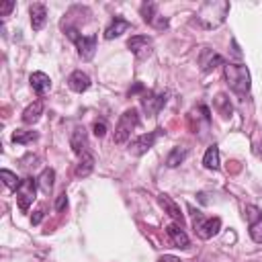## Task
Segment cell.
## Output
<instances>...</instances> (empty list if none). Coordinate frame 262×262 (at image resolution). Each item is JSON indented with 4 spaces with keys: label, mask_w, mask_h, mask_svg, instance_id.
Wrapping results in <instances>:
<instances>
[{
    "label": "cell",
    "mask_w": 262,
    "mask_h": 262,
    "mask_svg": "<svg viewBox=\"0 0 262 262\" xmlns=\"http://www.w3.org/2000/svg\"><path fill=\"white\" fill-rule=\"evenodd\" d=\"M158 262H182V260H180V258H176V256L164 254V256H160V258H158Z\"/></svg>",
    "instance_id": "obj_32"
},
{
    "label": "cell",
    "mask_w": 262,
    "mask_h": 262,
    "mask_svg": "<svg viewBox=\"0 0 262 262\" xmlns=\"http://www.w3.org/2000/svg\"><path fill=\"white\" fill-rule=\"evenodd\" d=\"M229 12V2L221 0H209L205 2L196 12V25L203 29H215L219 27Z\"/></svg>",
    "instance_id": "obj_1"
},
{
    "label": "cell",
    "mask_w": 262,
    "mask_h": 262,
    "mask_svg": "<svg viewBox=\"0 0 262 262\" xmlns=\"http://www.w3.org/2000/svg\"><path fill=\"white\" fill-rule=\"evenodd\" d=\"M166 235H168V239H170V244L174 246V248H188L190 246V239H188V235H186V231L182 229V225H176V223H170L168 227H166Z\"/></svg>",
    "instance_id": "obj_11"
},
{
    "label": "cell",
    "mask_w": 262,
    "mask_h": 262,
    "mask_svg": "<svg viewBox=\"0 0 262 262\" xmlns=\"http://www.w3.org/2000/svg\"><path fill=\"white\" fill-rule=\"evenodd\" d=\"M139 12H141V18H143L145 23H149V25H151V20L158 16V14H156V4H154V2H143L141 8H139Z\"/></svg>",
    "instance_id": "obj_27"
},
{
    "label": "cell",
    "mask_w": 262,
    "mask_h": 262,
    "mask_svg": "<svg viewBox=\"0 0 262 262\" xmlns=\"http://www.w3.org/2000/svg\"><path fill=\"white\" fill-rule=\"evenodd\" d=\"M131 29V23L129 20H125L123 16H115L113 20H111V25L104 29V39H115V37H121L125 31H129Z\"/></svg>",
    "instance_id": "obj_14"
},
{
    "label": "cell",
    "mask_w": 262,
    "mask_h": 262,
    "mask_svg": "<svg viewBox=\"0 0 262 262\" xmlns=\"http://www.w3.org/2000/svg\"><path fill=\"white\" fill-rule=\"evenodd\" d=\"M127 47L131 49V53L139 59H145L147 55H151V49H154V41L151 37L147 35H133L129 41H127Z\"/></svg>",
    "instance_id": "obj_7"
},
{
    "label": "cell",
    "mask_w": 262,
    "mask_h": 262,
    "mask_svg": "<svg viewBox=\"0 0 262 262\" xmlns=\"http://www.w3.org/2000/svg\"><path fill=\"white\" fill-rule=\"evenodd\" d=\"M221 63H223V57L219 53H215L213 49H209V47H205L199 55V66H201V72H205V74L211 72L213 68L221 66Z\"/></svg>",
    "instance_id": "obj_13"
},
{
    "label": "cell",
    "mask_w": 262,
    "mask_h": 262,
    "mask_svg": "<svg viewBox=\"0 0 262 262\" xmlns=\"http://www.w3.org/2000/svg\"><path fill=\"white\" fill-rule=\"evenodd\" d=\"M223 74H225V80L233 92H237L242 96L250 92V72L244 63H225Z\"/></svg>",
    "instance_id": "obj_2"
},
{
    "label": "cell",
    "mask_w": 262,
    "mask_h": 262,
    "mask_svg": "<svg viewBox=\"0 0 262 262\" xmlns=\"http://www.w3.org/2000/svg\"><path fill=\"white\" fill-rule=\"evenodd\" d=\"M0 178H2V182H4L8 188H12V190H16V188H18V184H20L18 176H16L14 172H10L8 168H2V170H0Z\"/></svg>",
    "instance_id": "obj_26"
},
{
    "label": "cell",
    "mask_w": 262,
    "mask_h": 262,
    "mask_svg": "<svg viewBox=\"0 0 262 262\" xmlns=\"http://www.w3.org/2000/svg\"><path fill=\"white\" fill-rule=\"evenodd\" d=\"M92 129H94V135H96V137H104V135H106V123H104V121H96Z\"/></svg>",
    "instance_id": "obj_29"
},
{
    "label": "cell",
    "mask_w": 262,
    "mask_h": 262,
    "mask_svg": "<svg viewBox=\"0 0 262 262\" xmlns=\"http://www.w3.org/2000/svg\"><path fill=\"white\" fill-rule=\"evenodd\" d=\"M246 219H248L250 237L256 244H262V213H260V209L254 205H248L246 207Z\"/></svg>",
    "instance_id": "obj_6"
},
{
    "label": "cell",
    "mask_w": 262,
    "mask_h": 262,
    "mask_svg": "<svg viewBox=\"0 0 262 262\" xmlns=\"http://www.w3.org/2000/svg\"><path fill=\"white\" fill-rule=\"evenodd\" d=\"M158 203L164 207V211H166L174 221H178L180 225H184V213L180 211V207H178L168 194H160V196H158Z\"/></svg>",
    "instance_id": "obj_16"
},
{
    "label": "cell",
    "mask_w": 262,
    "mask_h": 262,
    "mask_svg": "<svg viewBox=\"0 0 262 262\" xmlns=\"http://www.w3.org/2000/svg\"><path fill=\"white\" fill-rule=\"evenodd\" d=\"M70 147L74 154L82 156L88 151V135H86V129L84 127H76L70 135Z\"/></svg>",
    "instance_id": "obj_12"
},
{
    "label": "cell",
    "mask_w": 262,
    "mask_h": 262,
    "mask_svg": "<svg viewBox=\"0 0 262 262\" xmlns=\"http://www.w3.org/2000/svg\"><path fill=\"white\" fill-rule=\"evenodd\" d=\"M137 125H139V113H137V108L131 106L119 117V123L115 127V143H125Z\"/></svg>",
    "instance_id": "obj_3"
},
{
    "label": "cell",
    "mask_w": 262,
    "mask_h": 262,
    "mask_svg": "<svg viewBox=\"0 0 262 262\" xmlns=\"http://www.w3.org/2000/svg\"><path fill=\"white\" fill-rule=\"evenodd\" d=\"M29 14H31V27H33V31H41L43 25H45V20H47V8L37 2V4H31Z\"/></svg>",
    "instance_id": "obj_17"
},
{
    "label": "cell",
    "mask_w": 262,
    "mask_h": 262,
    "mask_svg": "<svg viewBox=\"0 0 262 262\" xmlns=\"http://www.w3.org/2000/svg\"><path fill=\"white\" fill-rule=\"evenodd\" d=\"M41 113H43V100H35L33 104H29V106L23 111V123H27V125L37 123L39 117H41Z\"/></svg>",
    "instance_id": "obj_20"
},
{
    "label": "cell",
    "mask_w": 262,
    "mask_h": 262,
    "mask_svg": "<svg viewBox=\"0 0 262 262\" xmlns=\"http://www.w3.org/2000/svg\"><path fill=\"white\" fill-rule=\"evenodd\" d=\"M213 106H215V111H217L221 117H225V119H227V117L231 115V111H233V108H231V102H229V98H227L225 94H217Z\"/></svg>",
    "instance_id": "obj_23"
},
{
    "label": "cell",
    "mask_w": 262,
    "mask_h": 262,
    "mask_svg": "<svg viewBox=\"0 0 262 262\" xmlns=\"http://www.w3.org/2000/svg\"><path fill=\"white\" fill-rule=\"evenodd\" d=\"M35 139H37V133H35V131H29V129H16V131L12 133V141H14V143H20V145L31 143V141H35Z\"/></svg>",
    "instance_id": "obj_25"
},
{
    "label": "cell",
    "mask_w": 262,
    "mask_h": 262,
    "mask_svg": "<svg viewBox=\"0 0 262 262\" xmlns=\"http://www.w3.org/2000/svg\"><path fill=\"white\" fill-rule=\"evenodd\" d=\"M53 180H55V172H53L51 168H45V170L39 174V178H37L39 190L45 192V194H49V192L53 190Z\"/></svg>",
    "instance_id": "obj_21"
},
{
    "label": "cell",
    "mask_w": 262,
    "mask_h": 262,
    "mask_svg": "<svg viewBox=\"0 0 262 262\" xmlns=\"http://www.w3.org/2000/svg\"><path fill=\"white\" fill-rule=\"evenodd\" d=\"M151 27H154V29H160V31H162V29H168V18L158 14V16L151 20Z\"/></svg>",
    "instance_id": "obj_28"
},
{
    "label": "cell",
    "mask_w": 262,
    "mask_h": 262,
    "mask_svg": "<svg viewBox=\"0 0 262 262\" xmlns=\"http://www.w3.org/2000/svg\"><path fill=\"white\" fill-rule=\"evenodd\" d=\"M160 135H162V129H156V131H149V133H143V135L135 137V139L129 143V151H131L133 156L145 154L147 149L154 147V143H156V139H158Z\"/></svg>",
    "instance_id": "obj_8"
},
{
    "label": "cell",
    "mask_w": 262,
    "mask_h": 262,
    "mask_svg": "<svg viewBox=\"0 0 262 262\" xmlns=\"http://www.w3.org/2000/svg\"><path fill=\"white\" fill-rule=\"evenodd\" d=\"M74 43H76V49H78V55L82 57V59H86V61H90L92 57H94V53H96V35H88V37H76L74 39Z\"/></svg>",
    "instance_id": "obj_10"
},
{
    "label": "cell",
    "mask_w": 262,
    "mask_h": 262,
    "mask_svg": "<svg viewBox=\"0 0 262 262\" xmlns=\"http://www.w3.org/2000/svg\"><path fill=\"white\" fill-rule=\"evenodd\" d=\"M29 82H31V88L37 94H45L51 88V80H49V76L45 72H33L31 78H29Z\"/></svg>",
    "instance_id": "obj_18"
},
{
    "label": "cell",
    "mask_w": 262,
    "mask_h": 262,
    "mask_svg": "<svg viewBox=\"0 0 262 262\" xmlns=\"http://www.w3.org/2000/svg\"><path fill=\"white\" fill-rule=\"evenodd\" d=\"M192 215H194L192 225H194V231H196L199 237L211 239L213 235L219 233V229H221V219H219V217H205L201 211H196V213H192Z\"/></svg>",
    "instance_id": "obj_5"
},
{
    "label": "cell",
    "mask_w": 262,
    "mask_h": 262,
    "mask_svg": "<svg viewBox=\"0 0 262 262\" xmlns=\"http://www.w3.org/2000/svg\"><path fill=\"white\" fill-rule=\"evenodd\" d=\"M164 104H166V92H145L141 96V108L149 117L158 115Z\"/></svg>",
    "instance_id": "obj_9"
},
{
    "label": "cell",
    "mask_w": 262,
    "mask_h": 262,
    "mask_svg": "<svg viewBox=\"0 0 262 262\" xmlns=\"http://www.w3.org/2000/svg\"><path fill=\"white\" fill-rule=\"evenodd\" d=\"M12 8H14V2H2V4H0V14H2V16H8Z\"/></svg>",
    "instance_id": "obj_31"
},
{
    "label": "cell",
    "mask_w": 262,
    "mask_h": 262,
    "mask_svg": "<svg viewBox=\"0 0 262 262\" xmlns=\"http://www.w3.org/2000/svg\"><path fill=\"white\" fill-rule=\"evenodd\" d=\"M203 164L209 170H219V147L217 145H209L205 156H203Z\"/></svg>",
    "instance_id": "obj_22"
},
{
    "label": "cell",
    "mask_w": 262,
    "mask_h": 262,
    "mask_svg": "<svg viewBox=\"0 0 262 262\" xmlns=\"http://www.w3.org/2000/svg\"><path fill=\"white\" fill-rule=\"evenodd\" d=\"M184 158H186V149L184 147H172V151L166 156V166L168 168H176V166H180L184 162Z\"/></svg>",
    "instance_id": "obj_24"
},
{
    "label": "cell",
    "mask_w": 262,
    "mask_h": 262,
    "mask_svg": "<svg viewBox=\"0 0 262 262\" xmlns=\"http://www.w3.org/2000/svg\"><path fill=\"white\" fill-rule=\"evenodd\" d=\"M37 180L35 178H31V176H27V178H23L20 180V184H18V188L14 190V196H16V203H18V209L23 211V213H27L29 211V207L33 205V201H35V194H37Z\"/></svg>",
    "instance_id": "obj_4"
},
{
    "label": "cell",
    "mask_w": 262,
    "mask_h": 262,
    "mask_svg": "<svg viewBox=\"0 0 262 262\" xmlns=\"http://www.w3.org/2000/svg\"><path fill=\"white\" fill-rule=\"evenodd\" d=\"M68 86H70L74 92L82 94V92H86V90L90 88V78H88L82 70H76V72L70 74V78H68Z\"/></svg>",
    "instance_id": "obj_15"
},
{
    "label": "cell",
    "mask_w": 262,
    "mask_h": 262,
    "mask_svg": "<svg viewBox=\"0 0 262 262\" xmlns=\"http://www.w3.org/2000/svg\"><path fill=\"white\" fill-rule=\"evenodd\" d=\"M92 170H94V156H92L90 151H86V154L80 156V160H78V164H76V168H74V174H76L78 178H86Z\"/></svg>",
    "instance_id": "obj_19"
},
{
    "label": "cell",
    "mask_w": 262,
    "mask_h": 262,
    "mask_svg": "<svg viewBox=\"0 0 262 262\" xmlns=\"http://www.w3.org/2000/svg\"><path fill=\"white\" fill-rule=\"evenodd\" d=\"M53 207H55V211H63V209L68 207V196H66V192H61V194L55 199V205H53Z\"/></svg>",
    "instance_id": "obj_30"
},
{
    "label": "cell",
    "mask_w": 262,
    "mask_h": 262,
    "mask_svg": "<svg viewBox=\"0 0 262 262\" xmlns=\"http://www.w3.org/2000/svg\"><path fill=\"white\" fill-rule=\"evenodd\" d=\"M41 219H43V211L39 209V211H35V215L31 217V223H33V225H37V223H41Z\"/></svg>",
    "instance_id": "obj_33"
}]
</instances>
